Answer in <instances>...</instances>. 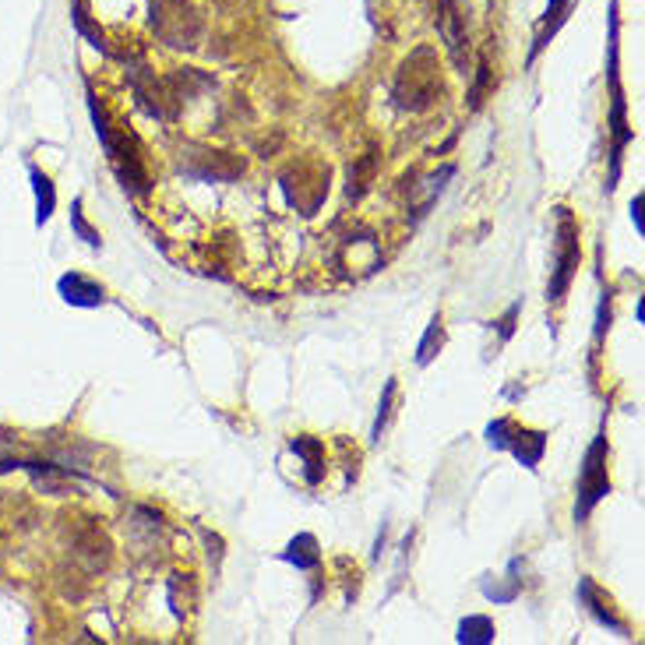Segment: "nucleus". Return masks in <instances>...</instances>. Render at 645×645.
Wrapping results in <instances>:
<instances>
[{"label": "nucleus", "mask_w": 645, "mask_h": 645, "mask_svg": "<svg viewBox=\"0 0 645 645\" xmlns=\"http://www.w3.org/2000/svg\"><path fill=\"white\" fill-rule=\"evenodd\" d=\"M575 4H579V0H547V14H543V25H540L536 40H533V49H530V64L543 54V49L551 46V40L557 36V29H561L571 19Z\"/></svg>", "instance_id": "obj_8"}, {"label": "nucleus", "mask_w": 645, "mask_h": 645, "mask_svg": "<svg viewBox=\"0 0 645 645\" xmlns=\"http://www.w3.org/2000/svg\"><path fill=\"white\" fill-rule=\"evenodd\" d=\"M286 561H290V565H297V568H303V571H308V568H314L318 561H321V554H318V540L311 536V533H303V536H297L293 543H290V547H286Z\"/></svg>", "instance_id": "obj_14"}, {"label": "nucleus", "mask_w": 645, "mask_h": 645, "mask_svg": "<svg viewBox=\"0 0 645 645\" xmlns=\"http://www.w3.org/2000/svg\"><path fill=\"white\" fill-rule=\"evenodd\" d=\"M57 290L67 303H75V308H99L103 303V290H99L96 282H89L85 276H78V271H71V276H64L57 282Z\"/></svg>", "instance_id": "obj_9"}, {"label": "nucleus", "mask_w": 645, "mask_h": 645, "mask_svg": "<svg viewBox=\"0 0 645 645\" xmlns=\"http://www.w3.org/2000/svg\"><path fill=\"white\" fill-rule=\"evenodd\" d=\"M452 174H455V166H441V174L423 180V191L420 188H410V201H413V212L416 215H423V212L434 205V198L445 191V180H452Z\"/></svg>", "instance_id": "obj_11"}, {"label": "nucleus", "mask_w": 645, "mask_h": 645, "mask_svg": "<svg viewBox=\"0 0 645 645\" xmlns=\"http://www.w3.org/2000/svg\"><path fill=\"white\" fill-rule=\"evenodd\" d=\"M607 455H610V441L607 427L592 437V445L582 458V472H579V498H575V522H586L607 494H610V472H607Z\"/></svg>", "instance_id": "obj_5"}, {"label": "nucleus", "mask_w": 645, "mask_h": 645, "mask_svg": "<svg viewBox=\"0 0 645 645\" xmlns=\"http://www.w3.org/2000/svg\"><path fill=\"white\" fill-rule=\"evenodd\" d=\"M458 642L463 645H487L494 642V621L483 618V614H472L458 624Z\"/></svg>", "instance_id": "obj_15"}, {"label": "nucleus", "mask_w": 645, "mask_h": 645, "mask_svg": "<svg viewBox=\"0 0 645 645\" xmlns=\"http://www.w3.org/2000/svg\"><path fill=\"white\" fill-rule=\"evenodd\" d=\"M441 71H437V54L431 46H420L413 49L410 57L402 60L399 75H396V85H392V96L402 110H427L434 107V99L441 96Z\"/></svg>", "instance_id": "obj_1"}, {"label": "nucleus", "mask_w": 645, "mask_h": 645, "mask_svg": "<svg viewBox=\"0 0 645 645\" xmlns=\"http://www.w3.org/2000/svg\"><path fill=\"white\" fill-rule=\"evenodd\" d=\"M487 441H490L494 448L512 452L525 469H536V463L543 458V452H547V434L525 431V427H519L515 420H508V416H501V420L490 423V427H487Z\"/></svg>", "instance_id": "obj_6"}, {"label": "nucleus", "mask_w": 645, "mask_h": 645, "mask_svg": "<svg viewBox=\"0 0 645 645\" xmlns=\"http://www.w3.org/2000/svg\"><path fill=\"white\" fill-rule=\"evenodd\" d=\"M437 32L448 46V57L455 67H463L466 75V60H469V8L466 0H441L437 4Z\"/></svg>", "instance_id": "obj_7"}, {"label": "nucleus", "mask_w": 645, "mask_h": 645, "mask_svg": "<svg viewBox=\"0 0 645 645\" xmlns=\"http://www.w3.org/2000/svg\"><path fill=\"white\" fill-rule=\"evenodd\" d=\"M396 378H388L385 385V399H381V410H378V420H375V431H370V437L381 441V431L388 427V420H392V402H396Z\"/></svg>", "instance_id": "obj_17"}, {"label": "nucleus", "mask_w": 645, "mask_h": 645, "mask_svg": "<svg viewBox=\"0 0 645 645\" xmlns=\"http://www.w3.org/2000/svg\"><path fill=\"white\" fill-rule=\"evenodd\" d=\"M441 343H445V325H441V314H434V321L427 325V335H423V343H420V349H416V364H420V367H427V364L434 360V356H437Z\"/></svg>", "instance_id": "obj_16"}, {"label": "nucleus", "mask_w": 645, "mask_h": 645, "mask_svg": "<svg viewBox=\"0 0 645 645\" xmlns=\"http://www.w3.org/2000/svg\"><path fill=\"white\" fill-rule=\"evenodd\" d=\"M632 223H635V230L642 233V194L632 201Z\"/></svg>", "instance_id": "obj_20"}, {"label": "nucleus", "mask_w": 645, "mask_h": 645, "mask_svg": "<svg viewBox=\"0 0 645 645\" xmlns=\"http://www.w3.org/2000/svg\"><path fill=\"white\" fill-rule=\"evenodd\" d=\"M554 268H551V286H547V303L561 308L568 297V286L575 279L582 262V244H579V223H575L571 209H554Z\"/></svg>", "instance_id": "obj_2"}, {"label": "nucleus", "mask_w": 645, "mask_h": 645, "mask_svg": "<svg viewBox=\"0 0 645 645\" xmlns=\"http://www.w3.org/2000/svg\"><path fill=\"white\" fill-rule=\"evenodd\" d=\"M152 29L174 49H198L201 36H205V22H201L191 0H156L152 4Z\"/></svg>", "instance_id": "obj_4"}, {"label": "nucleus", "mask_w": 645, "mask_h": 645, "mask_svg": "<svg viewBox=\"0 0 645 645\" xmlns=\"http://www.w3.org/2000/svg\"><path fill=\"white\" fill-rule=\"evenodd\" d=\"M579 597L586 600V607L592 610V614H597L603 624H610V627H614L618 635H624V632H627V627H624V624L614 618V610H610V600H607L603 592L597 589V582H592V579H582V582H579Z\"/></svg>", "instance_id": "obj_10"}, {"label": "nucleus", "mask_w": 645, "mask_h": 645, "mask_svg": "<svg viewBox=\"0 0 645 645\" xmlns=\"http://www.w3.org/2000/svg\"><path fill=\"white\" fill-rule=\"evenodd\" d=\"M290 448L303 458V466H308V483H321V466H325V448H321V441L318 437H293Z\"/></svg>", "instance_id": "obj_12"}, {"label": "nucleus", "mask_w": 645, "mask_h": 645, "mask_svg": "<svg viewBox=\"0 0 645 645\" xmlns=\"http://www.w3.org/2000/svg\"><path fill=\"white\" fill-rule=\"evenodd\" d=\"M610 134H614V142H610V184L607 191L618 188V177H621V159H624V148L632 145L635 131L627 127V99H624V89H621V78H618V19H610Z\"/></svg>", "instance_id": "obj_3"}, {"label": "nucleus", "mask_w": 645, "mask_h": 645, "mask_svg": "<svg viewBox=\"0 0 645 645\" xmlns=\"http://www.w3.org/2000/svg\"><path fill=\"white\" fill-rule=\"evenodd\" d=\"M32 191H36V223H49V215H54L57 209V191L54 184H49V177H43L40 169H32Z\"/></svg>", "instance_id": "obj_13"}, {"label": "nucleus", "mask_w": 645, "mask_h": 645, "mask_svg": "<svg viewBox=\"0 0 645 645\" xmlns=\"http://www.w3.org/2000/svg\"><path fill=\"white\" fill-rule=\"evenodd\" d=\"M71 226H75V233L81 236L85 244H89V247H99V233L81 219V201H75V205H71Z\"/></svg>", "instance_id": "obj_18"}, {"label": "nucleus", "mask_w": 645, "mask_h": 645, "mask_svg": "<svg viewBox=\"0 0 645 645\" xmlns=\"http://www.w3.org/2000/svg\"><path fill=\"white\" fill-rule=\"evenodd\" d=\"M607 329H610V290L603 293V300H600V318H597V338H603L607 335Z\"/></svg>", "instance_id": "obj_19"}]
</instances>
